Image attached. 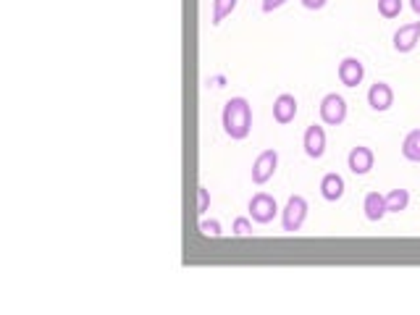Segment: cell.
<instances>
[{
	"mask_svg": "<svg viewBox=\"0 0 420 315\" xmlns=\"http://www.w3.org/2000/svg\"><path fill=\"white\" fill-rule=\"evenodd\" d=\"M221 124H224V131H226L231 140H245L252 129V108L245 98H231L224 105V113H221Z\"/></svg>",
	"mask_w": 420,
	"mask_h": 315,
	"instance_id": "cell-1",
	"label": "cell"
},
{
	"mask_svg": "<svg viewBox=\"0 0 420 315\" xmlns=\"http://www.w3.org/2000/svg\"><path fill=\"white\" fill-rule=\"evenodd\" d=\"M305 218H307V203H305V197L300 195H291L287 207H284V216H281V226L284 231H300L302 224H305Z\"/></svg>",
	"mask_w": 420,
	"mask_h": 315,
	"instance_id": "cell-2",
	"label": "cell"
},
{
	"mask_svg": "<svg viewBox=\"0 0 420 315\" xmlns=\"http://www.w3.org/2000/svg\"><path fill=\"white\" fill-rule=\"evenodd\" d=\"M276 200L268 195V192H258V195L249 200V218L255 221V224H270L273 216H276Z\"/></svg>",
	"mask_w": 420,
	"mask_h": 315,
	"instance_id": "cell-3",
	"label": "cell"
},
{
	"mask_svg": "<svg viewBox=\"0 0 420 315\" xmlns=\"http://www.w3.org/2000/svg\"><path fill=\"white\" fill-rule=\"evenodd\" d=\"M321 119L328 124V126H339L345 124L347 119V103L342 95H326L321 100Z\"/></svg>",
	"mask_w": 420,
	"mask_h": 315,
	"instance_id": "cell-4",
	"label": "cell"
},
{
	"mask_svg": "<svg viewBox=\"0 0 420 315\" xmlns=\"http://www.w3.org/2000/svg\"><path fill=\"white\" fill-rule=\"evenodd\" d=\"M276 166H279V152L276 150H263L252 163V182L255 184H266L270 176L276 174Z\"/></svg>",
	"mask_w": 420,
	"mask_h": 315,
	"instance_id": "cell-5",
	"label": "cell"
},
{
	"mask_svg": "<svg viewBox=\"0 0 420 315\" xmlns=\"http://www.w3.org/2000/svg\"><path fill=\"white\" fill-rule=\"evenodd\" d=\"M368 105L378 113H384L394 105V89L389 87L386 82H376L373 87L368 89Z\"/></svg>",
	"mask_w": 420,
	"mask_h": 315,
	"instance_id": "cell-6",
	"label": "cell"
},
{
	"mask_svg": "<svg viewBox=\"0 0 420 315\" xmlns=\"http://www.w3.org/2000/svg\"><path fill=\"white\" fill-rule=\"evenodd\" d=\"M373 150L370 147H352V152H349V158H347V166H349V171L355 176H365L370 168H373Z\"/></svg>",
	"mask_w": 420,
	"mask_h": 315,
	"instance_id": "cell-7",
	"label": "cell"
},
{
	"mask_svg": "<svg viewBox=\"0 0 420 315\" xmlns=\"http://www.w3.org/2000/svg\"><path fill=\"white\" fill-rule=\"evenodd\" d=\"M302 147H305V152H307L310 158H321V155L326 152V131H324V126H318V124L307 126V131H305V140H302Z\"/></svg>",
	"mask_w": 420,
	"mask_h": 315,
	"instance_id": "cell-8",
	"label": "cell"
},
{
	"mask_svg": "<svg viewBox=\"0 0 420 315\" xmlns=\"http://www.w3.org/2000/svg\"><path fill=\"white\" fill-rule=\"evenodd\" d=\"M418 37H420V22L399 27L397 32H394V50H397V53H410V50L418 45Z\"/></svg>",
	"mask_w": 420,
	"mask_h": 315,
	"instance_id": "cell-9",
	"label": "cell"
},
{
	"mask_svg": "<svg viewBox=\"0 0 420 315\" xmlns=\"http://www.w3.org/2000/svg\"><path fill=\"white\" fill-rule=\"evenodd\" d=\"M363 76H365V68L357 58H345L339 64V79H342L345 87H357L363 82Z\"/></svg>",
	"mask_w": 420,
	"mask_h": 315,
	"instance_id": "cell-10",
	"label": "cell"
},
{
	"mask_svg": "<svg viewBox=\"0 0 420 315\" xmlns=\"http://www.w3.org/2000/svg\"><path fill=\"white\" fill-rule=\"evenodd\" d=\"M297 116V100L294 95H279L276 103H273V119L279 124H291Z\"/></svg>",
	"mask_w": 420,
	"mask_h": 315,
	"instance_id": "cell-11",
	"label": "cell"
},
{
	"mask_svg": "<svg viewBox=\"0 0 420 315\" xmlns=\"http://www.w3.org/2000/svg\"><path fill=\"white\" fill-rule=\"evenodd\" d=\"M321 195L328 200V203H336L345 195V179L339 174H326L324 182H321Z\"/></svg>",
	"mask_w": 420,
	"mask_h": 315,
	"instance_id": "cell-12",
	"label": "cell"
},
{
	"mask_svg": "<svg viewBox=\"0 0 420 315\" xmlns=\"http://www.w3.org/2000/svg\"><path fill=\"white\" fill-rule=\"evenodd\" d=\"M363 207H365L368 221H381V218L386 216V197L378 195V192H368Z\"/></svg>",
	"mask_w": 420,
	"mask_h": 315,
	"instance_id": "cell-13",
	"label": "cell"
},
{
	"mask_svg": "<svg viewBox=\"0 0 420 315\" xmlns=\"http://www.w3.org/2000/svg\"><path fill=\"white\" fill-rule=\"evenodd\" d=\"M402 155L407 158V161H412V163H420V129H412L405 137V142H402Z\"/></svg>",
	"mask_w": 420,
	"mask_h": 315,
	"instance_id": "cell-14",
	"label": "cell"
},
{
	"mask_svg": "<svg viewBox=\"0 0 420 315\" xmlns=\"http://www.w3.org/2000/svg\"><path fill=\"white\" fill-rule=\"evenodd\" d=\"M410 203V195L407 189H391L386 195V213H399V210H405Z\"/></svg>",
	"mask_w": 420,
	"mask_h": 315,
	"instance_id": "cell-15",
	"label": "cell"
},
{
	"mask_svg": "<svg viewBox=\"0 0 420 315\" xmlns=\"http://www.w3.org/2000/svg\"><path fill=\"white\" fill-rule=\"evenodd\" d=\"M237 8V0H213V24H221Z\"/></svg>",
	"mask_w": 420,
	"mask_h": 315,
	"instance_id": "cell-16",
	"label": "cell"
},
{
	"mask_svg": "<svg viewBox=\"0 0 420 315\" xmlns=\"http://www.w3.org/2000/svg\"><path fill=\"white\" fill-rule=\"evenodd\" d=\"M378 13L384 19H397L402 13V0H378Z\"/></svg>",
	"mask_w": 420,
	"mask_h": 315,
	"instance_id": "cell-17",
	"label": "cell"
},
{
	"mask_svg": "<svg viewBox=\"0 0 420 315\" xmlns=\"http://www.w3.org/2000/svg\"><path fill=\"white\" fill-rule=\"evenodd\" d=\"M200 234H205V237H221V224L218 221H200Z\"/></svg>",
	"mask_w": 420,
	"mask_h": 315,
	"instance_id": "cell-18",
	"label": "cell"
},
{
	"mask_svg": "<svg viewBox=\"0 0 420 315\" xmlns=\"http://www.w3.org/2000/svg\"><path fill=\"white\" fill-rule=\"evenodd\" d=\"M231 231H234L237 237H247V234H252V224H249L247 218H237L234 226H231Z\"/></svg>",
	"mask_w": 420,
	"mask_h": 315,
	"instance_id": "cell-19",
	"label": "cell"
},
{
	"mask_svg": "<svg viewBox=\"0 0 420 315\" xmlns=\"http://www.w3.org/2000/svg\"><path fill=\"white\" fill-rule=\"evenodd\" d=\"M210 205V195H208V189L205 186H197V213H205Z\"/></svg>",
	"mask_w": 420,
	"mask_h": 315,
	"instance_id": "cell-20",
	"label": "cell"
},
{
	"mask_svg": "<svg viewBox=\"0 0 420 315\" xmlns=\"http://www.w3.org/2000/svg\"><path fill=\"white\" fill-rule=\"evenodd\" d=\"M287 0H263V11L266 13H270L273 8H279V6H284Z\"/></svg>",
	"mask_w": 420,
	"mask_h": 315,
	"instance_id": "cell-21",
	"label": "cell"
},
{
	"mask_svg": "<svg viewBox=\"0 0 420 315\" xmlns=\"http://www.w3.org/2000/svg\"><path fill=\"white\" fill-rule=\"evenodd\" d=\"M302 6L310 8V11H318V8H324L326 6V0H302Z\"/></svg>",
	"mask_w": 420,
	"mask_h": 315,
	"instance_id": "cell-22",
	"label": "cell"
},
{
	"mask_svg": "<svg viewBox=\"0 0 420 315\" xmlns=\"http://www.w3.org/2000/svg\"><path fill=\"white\" fill-rule=\"evenodd\" d=\"M224 82H226V79H224V76H213V79H210V82H208V85H213V87H224Z\"/></svg>",
	"mask_w": 420,
	"mask_h": 315,
	"instance_id": "cell-23",
	"label": "cell"
},
{
	"mask_svg": "<svg viewBox=\"0 0 420 315\" xmlns=\"http://www.w3.org/2000/svg\"><path fill=\"white\" fill-rule=\"evenodd\" d=\"M410 8H412V11L420 16V0H410Z\"/></svg>",
	"mask_w": 420,
	"mask_h": 315,
	"instance_id": "cell-24",
	"label": "cell"
}]
</instances>
